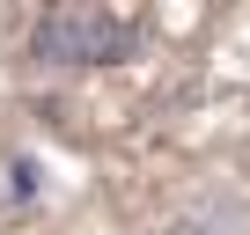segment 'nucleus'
I'll return each mask as SVG.
<instances>
[{
	"label": "nucleus",
	"instance_id": "f257e3e1",
	"mask_svg": "<svg viewBox=\"0 0 250 235\" xmlns=\"http://www.w3.org/2000/svg\"><path fill=\"white\" fill-rule=\"evenodd\" d=\"M133 44L140 30L110 8H44L30 30V59L44 66H118V59H133Z\"/></svg>",
	"mask_w": 250,
	"mask_h": 235
}]
</instances>
